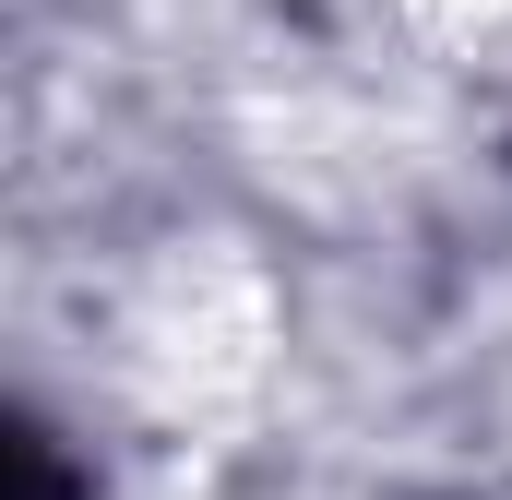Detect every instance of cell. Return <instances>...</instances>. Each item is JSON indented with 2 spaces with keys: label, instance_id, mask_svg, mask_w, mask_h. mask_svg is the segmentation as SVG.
<instances>
[{
  "label": "cell",
  "instance_id": "obj_1",
  "mask_svg": "<svg viewBox=\"0 0 512 500\" xmlns=\"http://www.w3.org/2000/svg\"><path fill=\"white\" fill-rule=\"evenodd\" d=\"M286 346V298L239 239H167L120 286V393L167 429H227L251 417Z\"/></svg>",
  "mask_w": 512,
  "mask_h": 500
},
{
  "label": "cell",
  "instance_id": "obj_2",
  "mask_svg": "<svg viewBox=\"0 0 512 500\" xmlns=\"http://www.w3.org/2000/svg\"><path fill=\"white\" fill-rule=\"evenodd\" d=\"M405 24L453 60H512V0H405Z\"/></svg>",
  "mask_w": 512,
  "mask_h": 500
},
{
  "label": "cell",
  "instance_id": "obj_3",
  "mask_svg": "<svg viewBox=\"0 0 512 500\" xmlns=\"http://www.w3.org/2000/svg\"><path fill=\"white\" fill-rule=\"evenodd\" d=\"M131 500H215V489H191V477H167V489H131Z\"/></svg>",
  "mask_w": 512,
  "mask_h": 500
}]
</instances>
